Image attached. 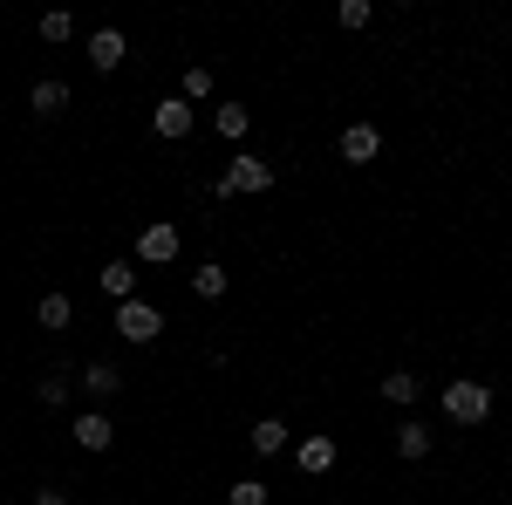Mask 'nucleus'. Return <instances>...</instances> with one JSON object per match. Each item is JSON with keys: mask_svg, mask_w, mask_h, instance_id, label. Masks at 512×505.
I'll return each mask as SVG.
<instances>
[{"mask_svg": "<svg viewBox=\"0 0 512 505\" xmlns=\"http://www.w3.org/2000/svg\"><path fill=\"white\" fill-rule=\"evenodd\" d=\"M226 505H267V485L260 478H239L233 492H226Z\"/></svg>", "mask_w": 512, "mask_h": 505, "instance_id": "nucleus-18", "label": "nucleus"}, {"mask_svg": "<svg viewBox=\"0 0 512 505\" xmlns=\"http://www.w3.org/2000/svg\"><path fill=\"white\" fill-rule=\"evenodd\" d=\"M69 321H76V301L69 294H48L41 301V328H69Z\"/></svg>", "mask_w": 512, "mask_h": 505, "instance_id": "nucleus-16", "label": "nucleus"}, {"mask_svg": "<svg viewBox=\"0 0 512 505\" xmlns=\"http://www.w3.org/2000/svg\"><path fill=\"white\" fill-rule=\"evenodd\" d=\"M158 328H164V314L151 308V301H137V294L117 301V335H123V342H151Z\"/></svg>", "mask_w": 512, "mask_h": 505, "instance_id": "nucleus-3", "label": "nucleus"}, {"mask_svg": "<svg viewBox=\"0 0 512 505\" xmlns=\"http://www.w3.org/2000/svg\"><path fill=\"white\" fill-rule=\"evenodd\" d=\"M396 451H403V458H431V430L403 424V430H396Z\"/></svg>", "mask_w": 512, "mask_h": 505, "instance_id": "nucleus-15", "label": "nucleus"}, {"mask_svg": "<svg viewBox=\"0 0 512 505\" xmlns=\"http://www.w3.org/2000/svg\"><path fill=\"white\" fill-rule=\"evenodd\" d=\"M342 28H369V0H342Z\"/></svg>", "mask_w": 512, "mask_h": 505, "instance_id": "nucleus-21", "label": "nucleus"}, {"mask_svg": "<svg viewBox=\"0 0 512 505\" xmlns=\"http://www.w3.org/2000/svg\"><path fill=\"white\" fill-rule=\"evenodd\" d=\"M444 417L451 424H485L492 417V389L485 383H444Z\"/></svg>", "mask_w": 512, "mask_h": 505, "instance_id": "nucleus-2", "label": "nucleus"}, {"mask_svg": "<svg viewBox=\"0 0 512 505\" xmlns=\"http://www.w3.org/2000/svg\"><path fill=\"white\" fill-rule=\"evenodd\" d=\"M417 376H410V369H396V376H383V396H390V403H417Z\"/></svg>", "mask_w": 512, "mask_h": 505, "instance_id": "nucleus-17", "label": "nucleus"}, {"mask_svg": "<svg viewBox=\"0 0 512 505\" xmlns=\"http://www.w3.org/2000/svg\"><path fill=\"white\" fill-rule=\"evenodd\" d=\"M205 89H212V76H205V69H185V103H192V96H205Z\"/></svg>", "mask_w": 512, "mask_h": 505, "instance_id": "nucleus-23", "label": "nucleus"}, {"mask_svg": "<svg viewBox=\"0 0 512 505\" xmlns=\"http://www.w3.org/2000/svg\"><path fill=\"white\" fill-rule=\"evenodd\" d=\"M76 444H82V451H110V444H117L110 417H96V410H89V417H76Z\"/></svg>", "mask_w": 512, "mask_h": 505, "instance_id": "nucleus-9", "label": "nucleus"}, {"mask_svg": "<svg viewBox=\"0 0 512 505\" xmlns=\"http://www.w3.org/2000/svg\"><path fill=\"white\" fill-rule=\"evenodd\" d=\"M123 55H130V41H123L117 28H96V35H89V62H96V69H103V76H110V69H117Z\"/></svg>", "mask_w": 512, "mask_h": 505, "instance_id": "nucleus-6", "label": "nucleus"}, {"mask_svg": "<svg viewBox=\"0 0 512 505\" xmlns=\"http://www.w3.org/2000/svg\"><path fill=\"white\" fill-rule=\"evenodd\" d=\"M35 396H41V403H69V383H62V376H48V383H35Z\"/></svg>", "mask_w": 512, "mask_h": 505, "instance_id": "nucleus-22", "label": "nucleus"}, {"mask_svg": "<svg viewBox=\"0 0 512 505\" xmlns=\"http://www.w3.org/2000/svg\"><path fill=\"white\" fill-rule=\"evenodd\" d=\"M69 35H76V21H69L62 7H55V14H41V41H69Z\"/></svg>", "mask_w": 512, "mask_h": 505, "instance_id": "nucleus-20", "label": "nucleus"}, {"mask_svg": "<svg viewBox=\"0 0 512 505\" xmlns=\"http://www.w3.org/2000/svg\"><path fill=\"white\" fill-rule=\"evenodd\" d=\"M212 192H219V198H233V192H274V164L246 151V157H233V164L219 171V185H212Z\"/></svg>", "mask_w": 512, "mask_h": 505, "instance_id": "nucleus-1", "label": "nucleus"}, {"mask_svg": "<svg viewBox=\"0 0 512 505\" xmlns=\"http://www.w3.org/2000/svg\"><path fill=\"white\" fill-rule=\"evenodd\" d=\"M151 130H158V137H185V130H192V103H185V96L158 103V110H151Z\"/></svg>", "mask_w": 512, "mask_h": 505, "instance_id": "nucleus-7", "label": "nucleus"}, {"mask_svg": "<svg viewBox=\"0 0 512 505\" xmlns=\"http://www.w3.org/2000/svg\"><path fill=\"white\" fill-rule=\"evenodd\" d=\"M294 465L308 471V478L335 471V437H301V444H294Z\"/></svg>", "mask_w": 512, "mask_h": 505, "instance_id": "nucleus-5", "label": "nucleus"}, {"mask_svg": "<svg viewBox=\"0 0 512 505\" xmlns=\"http://www.w3.org/2000/svg\"><path fill=\"white\" fill-rule=\"evenodd\" d=\"M82 389H89V396H117L123 376L110 369V362H89V369H82Z\"/></svg>", "mask_w": 512, "mask_h": 505, "instance_id": "nucleus-12", "label": "nucleus"}, {"mask_svg": "<svg viewBox=\"0 0 512 505\" xmlns=\"http://www.w3.org/2000/svg\"><path fill=\"white\" fill-rule=\"evenodd\" d=\"M246 444H253V451H260V458H280V451H287V424H280V417H260V424H253V437H246Z\"/></svg>", "mask_w": 512, "mask_h": 505, "instance_id": "nucleus-10", "label": "nucleus"}, {"mask_svg": "<svg viewBox=\"0 0 512 505\" xmlns=\"http://www.w3.org/2000/svg\"><path fill=\"white\" fill-rule=\"evenodd\" d=\"M35 110L41 117H62L69 110V82H35Z\"/></svg>", "mask_w": 512, "mask_h": 505, "instance_id": "nucleus-13", "label": "nucleus"}, {"mask_svg": "<svg viewBox=\"0 0 512 505\" xmlns=\"http://www.w3.org/2000/svg\"><path fill=\"white\" fill-rule=\"evenodd\" d=\"M376 151H383V137H376L369 123H349V130H342V157H349V164H369Z\"/></svg>", "mask_w": 512, "mask_h": 505, "instance_id": "nucleus-8", "label": "nucleus"}, {"mask_svg": "<svg viewBox=\"0 0 512 505\" xmlns=\"http://www.w3.org/2000/svg\"><path fill=\"white\" fill-rule=\"evenodd\" d=\"M137 260H144V267H171V260H178V226H171V219H164V226H144V233H137Z\"/></svg>", "mask_w": 512, "mask_h": 505, "instance_id": "nucleus-4", "label": "nucleus"}, {"mask_svg": "<svg viewBox=\"0 0 512 505\" xmlns=\"http://www.w3.org/2000/svg\"><path fill=\"white\" fill-rule=\"evenodd\" d=\"M96 280H103V294H110V301H130V287H137V267H130V260H110V267L96 273Z\"/></svg>", "mask_w": 512, "mask_h": 505, "instance_id": "nucleus-11", "label": "nucleus"}, {"mask_svg": "<svg viewBox=\"0 0 512 505\" xmlns=\"http://www.w3.org/2000/svg\"><path fill=\"white\" fill-rule=\"evenodd\" d=\"M192 294H198V301H219V294H226V267H219V260H212V267H198L192 273Z\"/></svg>", "mask_w": 512, "mask_h": 505, "instance_id": "nucleus-14", "label": "nucleus"}, {"mask_svg": "<svg viewBox=\"0 0 512 505\" xmlns=\"http://www.w3.org/2000/svg\"><path fill=\"white\" fill-rule=\"evenodd\" d=\"M35 505H69V492H55V485H41V492H35Z\"/></svg>", "mask_w": 512, "mask_h": 505, "instance_id": "nucleus-24", "label": "nucleus"}, {"mask_svg": "<svg viewBox=\"0 0 512 505\" xmlns=\"http://www.w3.org/2000/svg\"><path fill=\"white\" fill-rule=\"evenodd\" d=\"M246 110H239V103H219V137H246Z\"/></svg>", "mask_w": 512, "mask_h": 505, "instance_id": "nucleus-19", "label": "nucleus"}]
</instances>
